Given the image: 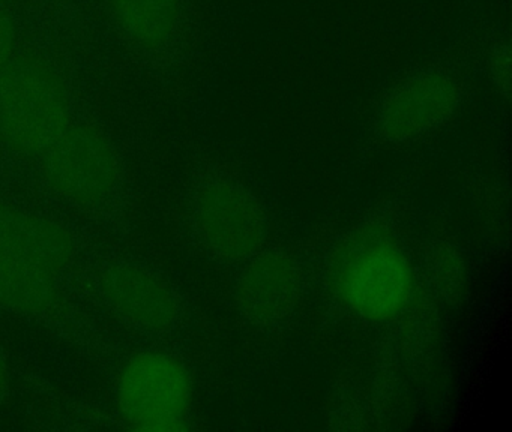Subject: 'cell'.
<instances>
[{
	"label": "cell",
	"mask_w": 512,
	"mask_h": 432,
	"mask_svg": "<svg viewBox=\"0 0 512 432\" xmlns=\"http://www.w3.org/2000/svg\"><path fill=\"white\" fill-rule=\"evenodd\" d=\"M61 75L35 56H14L0 74V144L37 164L73 123Z\"/></svg>",
	"instance_id": "6da1fadb"
},
{
	"label": "cell",
	"mask_w": 512,
	"mask_h": 432,
	"mask_svg": "<svg viewBox=\"0 0 512 432\" xmlns=\"http://www.w3.org/2000/svg\"><path fill=\"white\" fill-rule=\"evenodd\" d=\"M116 407L125 425L136 431H184L193 408L190 374L172 354L140 351L119 371Z\"/></svg>",
	"instance_id": "7a4b0ae2"
},
{
	"label": "cell",
	"mask_w": 512,
	"mask_h": 432,
	"mask_svg": "<svg viewBox=\"0 0 512 432\" xmlns=\"http://www.w3.org/2000/svg\"><path fill=\"white\" fill-rule=\"evenodd\" d=\"M37 164L47 185L77 204L106 200L118 180L112 146L83 123H71Z\"/></svg>",
	"instance_id": "3957f363"
},
{
	"label": "cell",
	"mask_w": 512,
	"mask_h": 432,
	"mask_svg": "<svg viewBox=\"0 0 512 432\" xmlns=\"http://www.w3.org/2000/svg\"><path fill=\"white\" fill-rule=\"evenodd\" d=\"M194 227L206 248L227 261L262 251L265 221L250 192L229 180L206 182L194 195Z\"/></svg>",
	"instance_id": "277c9868"
},
{
	"label": "cell",
	"mask_w": 512,
	"mask_h": 432,
	"mask_svg": "<svg viewBox=\"0 0 512 432\" xmlns=\"http://www.w3.org/2000/svg\"><path fill=\"white\" fill-rule=\"evenodd\" d=\"M338 287L344 302L356 314L373 321L388 320L409 303L412 269L392 246L371 245L346 261Z\"/></svg>",
	"instance_id": "5b68a950"
},
{
	"label": "cell",
	"mask_w": 512,
	"mask_h": 432,
	"mask_svg": "<svg viewBox=\"0 0 512 432\" xmlns=\"http://www.w3.org/2000/svg\"><path fill=\"white\" fill-rule=\"evenodd\" d=\"M101 285L113 311L143 332L160 335L178 321L175 293L148 267L127 261L110 264Z\"/></svg>",
	"instance_id": "8992f818"
},
{
	"label": "cell",
	"mask_w": 512,
	"mask_h": 432,
	"mask_svg": "<svg viewBox=\"0 0 512 432\" xmlns=\"http://www.w3.org/2000/svg\"><path fill=\"white\" fill-rule=\"evenodd\" d=\"M457 93L440 77H421L398 87L388 96L379 123L392 140L418 137L439 125L455 108Z\"/></svg>",
	"instance_id": "52a82bcc"
},
{
	"label": "cell",
	"mask_w": 512,
	"mask_h": 432,
	"mask_svg": "<svg viewBox=\"0 0 512 432\" xmlns=\"http://www.w3.org/2000/svg\"><path fill=\"white\" fill-rule=\"evenodd\" d=\"M0 245L58 276L71 263L74 243L55 222L0 201Z\"/></svg>",
	"instance_id": "ba28073f"
},
{
	"label": "cell",
	"mask_w": 512,
	"mask_h": 432,
	"mask_svg": "<svg viewBox=\"0 0 512 432\" xmlns=\"http://www.w3.org/2000/svg\"><path fill=\"white\" fill-rule=\"evenodd\" d=\"M245 263L238 282L244 311L259 321L284 317L298 297V273L292 261L280 254L259 252Z\"/></svg>",
	"instance_id": "9c48e42d"
},
{
	"label": "cell",
	"mask_w": 512,
	"mask_h": 432,
	"mask_svg": "<svg viewBox=\"0 0 512 432\" xmlns=\"http://www.w3.org/2000/svg\"><path fill=\"white\" fill-rule=\"evenodd\" d=\"M56 297V275L0 245V308L23 315L47 311Z\"/></svg>",
	"instance_id": "30bf717a"
},
{
	"label": "cell",
	"mask_w": 512,
	"mask_h": 432,
	"mask_svg": "<svg viewBox=\"0 0 512 432\" xmlns=\"http://www.w3.org/2000/svg\"><path fill=\"white\" fill-rule=\"evenodd\" d=\"M113 20L137 47L158 50L172 38L178 0H107Z\"/></svg>",
	"instance_id": "8fae6325"
},
{
	"label": "cell",
	"mask_w": 512,
	"mask_h": 432,
	"mask_svg": "<svg viewBox=\"0 0 512 432\" xmlns=\"http://www.w3.org/2000/svg\"><path fill=\"white\" fill-rule=\"evenodd\" d=\"M17 29L13 12L5 0H0V74L16 54Z\"/></svg>",
	"instance_id": "7c38bea8"
},
{
	"label": "cell",
	"mask_w": 512,
	"mask_h": 432,
	"mask_svg": "<svg viewBox=\"0 0 512 432\" xmlns=\"http://www.w3.org/2000/svg\"><path fill=\"white\" fill-rule=\"evenodd\" d=\"M8 383H10V369H8L4 348L0 347V401L7 393Z\"/></svg>",
	"instance_id": "4fadbf2b"
}]
</instances>
